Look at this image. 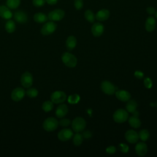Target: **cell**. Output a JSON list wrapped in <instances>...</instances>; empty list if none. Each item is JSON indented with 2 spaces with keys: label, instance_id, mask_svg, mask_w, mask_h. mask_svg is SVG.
<instances>
[{
  "label": "cell",
  "instance_id": "9",
  "mask_svg": "<svg viewBox=\"0 0 157 157\" xmlns=\"http://www.w3.org/2000/svg\"><path fill=\"white\" fill-rule=\"evenodd\" d=\"M65 15V12L61 9H55L50 11L48 14V18L50 21H58L61 20Z\"/></svg>",
  "mask_w": 157,
  "mask_h": 157
},
{
  "label": "cell",
  "instance_id": "5",
  "mask_svg": "<svg viewBox=\"0 0 157 157\" xmlns=\"http://www.w3.org/2000/svg\"><path fill=\"white\" fill-rule=\"evenodd\" d=\"M57 25L53 21L45 23L40 29V33L44 36H48L53 34L56 29Z\"/></svg>",
  "mask_w": 157,
  "mask_h": 157
},
{
  "label": "cell",
  "instance_id": "28",
  "mask_svg": "<svg viewBox=\"0 0 157 157\" xmlns=\"http://www.w3.org/2000/svg\"><path fill=\"white\" fill-rule=\"evenodd\" d=\"M139 139L142 141H147L150 137V132L147 129H143L138 133Z\"/></svg>",
  "mask_w": 157,
  "mask_h": 157
},
{
  "label": "cell",
  "instance_id": "23",
  "mask_svg": "<svg viewBox=\"0 0 157 157\" xmlns=\"http://www.w3.org/2000/svg\"><path fill=\"white\" fill-rule=\"evenodd\" d=\"M33 19L36 23H43L46 22L48 18V16H47L46 14L42 12H37L34 15Z\"/></svg>",
  "mask_w": 157,
  "mask_h": 157
},
{
  "label": "cell",
  "instance_id": "32",
  "mask_svg": "<svg viewBox=\"0 0 157 157\" xmlns=\"http://www.w3.org/2000/svg\"><path fill=\"white\" fill-rule=\"evenodd\" d=\"M80 101V96L77 94H74L70 95L67 98V101L69 104H77Z\"/></svg>",
  "mask_w": 157,
  "mask_h": 157
},
{
  "label": "cell",
  "instance_id": "35",
  "mask_svg": "<svg viewBox=\"0 0 157 157\" xmlns=\"http://www.w3.org/2000/svg\"><path fill=\"white\" fill-rule=\"evenodd\" d=\"M83 0H74V7L77 10H80L83 8Z\"/></svg>",
  "mask_w": 157,
  "mask_h": 157
},
{
  "label": "cell",
  "instance_id": "37",
  "mask_svg": "<svg viewBox=\"0 0 157 157\" xmlns=\"http://www.w3.org/2000/svg\"><path fill=\"white\" fill-rule=\"evenodd\" d=\"M144 86L147 88H151L152 86V81L150 78L149 77H146L144 80Z\"/></svg>",
  "mask_w": 157,
  "mask_h": 157
},
{
  "label": "cell",
  "instance_id": "14",
  "mask_svg": "<svg viewBox=\"0 0 157 157\" xmlns=\"http://www.w3.org/2000/svg\"><path fill=\"white\" fill-rule=\"evenodd\" d=\"M14 20L18 23L23 24L28 21V15L23 10H17L13 14Z\"/></svg>",
  "mask_w": 157,
  "mask_h": 157
},
{
  "label": "cell",
  "instance_id": "11",
  "mask_svg": "<svg viewBox=\"0 0 157 157\" xmlns=\"http://www.w3.org/2000/svg\"><path fill=\"white\" fill-rule=\"evenodd\" d=\"M58 138L61 141H67L73 136V132L69 128H64L58 133Z\"/></svg>",
  "mask_w": 157,
  "mask_h": 157
},
{
  "label": "cell",
  "instance_id": "18",
  "mask_svg": "<svg viewBox=\"0 0 157 157\" xmlns=\"http://www.w3.org/2000/svg\"><path fill=\"white\" fill-rule=\"evenodd\" d=\"M115 96L117 98L123 102H127L131 99V94L126 90H118L115 91Z\"/></svg>",
  "mask_w": 157,
  "mask_h": 157
},
{
  "label": "cell",
  "instance_id": "7",
  "mask_svg": "<svg viewBox=\"0 0 157 157\" xmlns=\"http://www.w3.org/2000/svg\"><path fill=\"white\" fill-rule=\"evenodd\" d=\"M101 89L102 92L107 95H112L116 91V87L109 81L104 80L101 84Z\"/></svg>",
  "mask_w": 157,
  "mask_h": 157
},
{
  "label": "cell",
  "instance_id": "34",
  "mask_svg": "<svg viewBox=\"0 0 157 157\" xmlns=\"http://www.w3.org/2000/svg\"><path fill=\"white\" fill-rule=\"evenodd\" d=\"M32 2L33 6H34L35 7H40L43 6L45 4L46 1L45 0H33Z\"/></svg>",
  "mask_w": 157,
  "mask_h": 157
},
{
  "label": "cell",
  "instance_id": "24",
  "mask_svg": "<svg viewBox=\"0 0 157 157\" xmlns=\"http://www.w3.org/2000/svg\"><path fill=\"white\" fill-rule=\"evenodd\" d=\"M137 107V104L136 101L133 99H129L127 101V103L126 104V109L128 111V112L132 113L134 112Z\"/></svg>",
  "mask_w": 157,
  "mask_h": 157
},
{
  "label": "cell",
  "instance_id": "19",
  "mask_svg": "<svg viewBox=\"0 0 157 157\" xmlns=\"http://www.w3.org/2000/svg\"><path fill=\"white\" fill-rule=\"evenodd\" d=\"M110 16V12L109 10L102 9L99 10L95 15L96 19L99 21H103L107 20Z\"/></svg>",
  "mask_w": 157,
  "mask_h": 157
},
{
  "label": "cell",
  "instance_id": "25",
  "mask_svg": "<svg viewBox=\"0 0 157 157\" xmlns=\"http://www.w3.org/2000/svg\"><path fill=\"white\" fill-rule=\"evenodd\" d=\"M16 25L15 22L12 20H8L5 24V29L8 33H12L15 31Z\"/></svg>",
  "mask_w": 157,
  "mask_h": 157
},
{
  "label": "cell",
  "instance_id": "43",
  "mask_svg": "<svg viewBox=\"0 0 157 157\" xmlns=\"http://www.w3.org/2000/svg\"><path fill=\"white\" fill-rule=\"evenodd\" d=\"M155 17L157 18V11H156V12H155Z\"/></svg>",
  "mask_w": 157,
  "mask_h": 157
},
{
  "label": "cell",
  "instance_id": "41",
  "mask_svg": "<svg viewBox=\"0 0 157 157\" xmlns=\"http://www.w3.org/2000/svg\"><path fill=\"white\" fill-rule=\"evenodd\" d=\"M134 76L137 77L138 79H141L144 77V74L139 71H137L134 72Z\"/></svg>",
  "mask_w": 157,
  "mask_h": 157
},
{
  "label": "cell",
  "instance_id": "2",
  "mask_svg": "<svg viewBox=\"0 0 157 157\" xmlns=\"http://www.w3.org/2000/svg\"><path fill=\"white\" fill-rule=\"evenodd\" d=\"M59 122L54 117H48L43 122L42 127L47 132H52L56 130L58 126Z\"/></svg>",
  "mask_w": 157,
  "mask_h": 157
},
{
  "label": "cell",
  "instance_id": "38",
  "mask_svg": "<svg viewBox=\"0 0 157 157\" xmlns=\"http://www.w3.org/2000/svg\"><path fill=\"white\" fill-rule=\"evenodd\" d=\"M105 151L108 154H113L116 151V148L114 146H109L105 149Z\"/></svg>",
  "mask_w": 157,
  "mask_h": 157
},
{
  "label": "cell",
  "instance_id": "33",
  "mask_svg": "<svg viewBox=\"0 0 157 157\" xmlns=\"http://www.w3.org/2000/svg\"><path fill=\"white\" fill-rule=\"evenodd\" d=\"M58 122H59V124L63 127H67L71 123L70 120L67 118H61V120Z\"/></svg>",
  "mask_w": 157,
  "mask_h": 157
},
{
  "label": "cell",
  "instance_id": "8",
  "mask_svg": "<svg viewBox=\"0 0 157 157\" xmlns=\"http://www.w3.org/2000/svg\"><path fill=\"white\" fill-rule=\"evenodd\" d=\"M20 82L24 88H28L31 87L33 83V75L29 72H25L21 76Z\"/></svg>",
  "mask_w": 157,
  "mask_h": 157
},
{
  "label": "cell",
  "instance_id": "10",
  "mask_svg": "<svg viewBox=\"0 0 157 157\" xmlns=\"http://www.w3.org/2000/svg\"><path fill=\"white\" fill-rule=\"evenodd\" d=\"M26 94V91L21 87H17L13 89L11 93V99L15 102L22 100Z\"/></svg>",
  "mask_w": 157,
  "mask_h": 157
},
{
  "label": "cell",
  "instance_id": "22",
  "mask_svg": "<svg viewBox=\"0 0 157 157\" xmlns=\"http://www.w3.org/2000/svg\"><path fill=\"white\" fill-rule=\"evenodd\" d=\"M77 45V39L74 36H69L66 40V47L67 50L71 51L75 48Z\"/></svg>",
  "mask_w": 157,
  "mask_h": 157
},
{
  "label": "cell",
  "instance_id": "13",
  "mask_svg": "<svg viewBox=\"0 0 157 157\" xmlns=\"http://www.w3.org/2000/svg\"><path fill=\"white\" fill-rule=\"evenodd\" d=\"M133 115L128 118V123L129 125L134 128H139L141 125V121L140 119L138 118L139 112L136 110L132 113Z\"/></svg>",
  "mask_w": 157,
  "mask_h": 157
},
{
  "label": "cell",
  "instance_id": "26",
  "mask_svg": "<svg viewBox=\"0 0 157 157\" xmlns=\"http://www.w3.org/2000/svg\"><path fill=\"white\" fill-rule=\"evenodd\" d=\"M54 107L53 102L52 101H45L43 102L42 105V109L45 112H48L53 110Z\"/></svg>",
  "mask_w": 157,
  "mask_h": 157
},
{
  "label": "cell",
  "instance_id": "21",
  "mask_svg": "<svg viewBox=\"0 0 157 157\" xmlns=\"http://www.w3.org/2000/svg\"><path fill=\"white\" fill-rule=\"evenodd\" d=\"M145 27V29L147 30V31H148V32L153 31L156 27L155 18L152 16L148 17L146 20Z\"/></svg>",
  "mask_w": 157,
  "mask_h": 157
},
{
  "label": "cell",
  "instance_id": "15",
  "mask_svg": "<svg viewBox=\"0 0 157 157\" xmlns=\"http://www.w3.org/2000/svg\"><path fill=\"white\" fill-rule=\"evenodd\" d=\"M91 30L93 35L94 37H99L104 31V26L101 23L97 22L93 25Z\"/></svg>",
  "mask_w": 157,
  "mask_h": 157
},
{
  "label": "cell",
  "instance_id": "6",
  "mask_svg": "<svg viewBox=\"0 0 157 157\" xmlns=\"http://www.w3.org/2000/svg\"><path fill=\"white\" fill-rule=\"evenodd\" d=\"M67 98L66 94L62 91H56L52 93L50 96L51 101L55 104L63 103Z\"/></svg>",
  "mask_w": 157,
  "mask_h": 157
},
{
  "label": "cell",
  "instance_id": "3",
  "mask_svg": "<svg viewBox=\"0 0 157 157\" xmlns=\"http://www.w3.org/2000/svg\"><path fill=\"white\" fill-rule=\"evenodd\" d=\"M129 118V114L127 110L119 109H117L113 114V119L117 123H123Z\"/></svg>",
  "mask_w": 157,
  "mask_h": 157
},
{
  "label": "cell",
  "instance_id": "20",
  "mask_svg": "<svg viewBox=\"0 0 157 157\" xmlns=\"http://www.w3.org/2000/svg\"><path fill=\"white\" fill-rule=\"evenodd\" d=\"M12 13L10 9L6 6H0V17L6 20H9L12 17Z\"/></svg>",
  "mask_w": 157,
  "mask_h": 157
},
{
  "label": "cell",
  "instance_id": "1",
  "mask_svg": "<svg viewBox=\"0 0 157 157\" xmlns=\"http://www.w3.org/2000/svg\"><path fill=\"white\" fill-rule=\"evenodd\" d=\"M61 59L64 65L68 67H74L77 64V58L69 52L63 53L61 56Z\"/></svg>",
  "mask_w": 157,
  "mask_h": 157
},
{
  "label": "cell",
  "instance_id": "17",
  "mask_svg": "<svg viewBox=\"0 0 157 157\" xmlns=\"http://www.w3.org/2000/svg\"><path fill=\"white\" fill-rule=\"evenodd\" d=\"M68 112L67 105L65 104H61L59 105L55 111V115L57 118H64Z\"/></svg>",
  "mask_w": 157,
  "mask_h": 157
},
{
  "label": "cell",
  "instance_id": "29",
  "mask_svg": "<svg viewBox=\"0 0 157 157\" xmlns=\"http://www.w3.org/2000/svg\"><path fill=\"white\" fill-rule=\"evenodd\" d=\"M6 4L10 9H15L20 6V0H7Z\"/></svg>",
  "mask_w": 157,
  "mask_h": 157
},
{
  "label": "cell",
  "instance_id": "40",
  "mask_svg": "<svg viewBox=\"0 0 157 157\" xmlns=\"http://www.w3.org/2000/svg\"><path fill=\"white\" fill-rule=\"evenodd\" d=\"M146 11L147 12L150 14V15H153L156 12V10L153 7H151V6H150V7H148L146 9Z\"/></svg>",
  "mask_w": 157,
  "mask_h": 157
},
{
  "label": "cell",
  "instance_id": "36",
  "mask_svg": "<svg viewBox=\"0 0 157 157\" xmlns=\"http://www.w3.org/2000/svg\"><path fill=\"white\" fill-rule=\"evenodd\" d=\"M119 150L123 153H126L129 151V147L125 144H120L118 145Z\"/></svg>",
  "mask_w": 157,
  "mask_h": 157
},
{
  "label": "cell",
  "instance_id": "12",
  "mask_svg": "<svg viewBox=\"0 0 157 157\" xmlns=\"http://www.w3.org/2000/svg\"><path fill=\"white\" fill-rule=\"evenodd\" d=\"M124 138L129 143L132 144L137 143L139 139L138 134L133 129L127 131L124 134Z\"/></svg>",
  "mask_w": 157,
  "mask_h": 157
},
{
  "label": "cell",
  "instance_id": "30",
  "mask_svg": "<svg viewBox=\"0 0 157 157\" xmlns=\"http://www.w3.org/2000/svg\"><path fill=\"white\" fill-rule=\"evenodd\" d=\"M83 137L82 134L77 132L73 137V144L76 146H79L82 144Z\"/></svg>",
  "mask_w": 157,
  "mask_h": 157
},
{
  "label": "cell",
  "instance_id": "27",
  "mask_svg": "<svg viewBox=\"0 0 157 157\" xmlns=\"http://www.w3.org/2000/svg\"><path fill=\"white\" fill-rule=\"evenodd\" d=\"M84 17L85 19L90 23H94L96 19L95 15L91 10H86L85 12Z\"/></svg>",
  "mask_w": 157,
  "mask_h": 157
},
{
  "label": "cell",
  "instance_id": "4",
  "mask_svg": "<svg viewBox=\"0 0 157 157\" xmlns=\"http://www.w3.org/2000/svg\"><path fill=\"white\" fill-rule=\"evenodd\" d=\"M86 123L85 120L80 117H77L75 118L72 123V129L75 132H79L82 131L86 127Z\"/></svg>",
  "mask_w": 157,
  "mask_h": 157
},
{
  "label": "cell",
  "instance_id": "42",
  "mask_svg": "<svg viewBox=\"0 0 157 157\" xmlns=\"http://www.w3.org/2000/svg\"><path fill=\"white\" fill-rule=\"evenodd\" d=\"M58 0H45L46 2L49 5H54L57 3Z\"/></svg>",
  "mask_w": 157,
  "mask_h": 157
},
{
  "label": "cell",
  "instance_id": "16",
  "mask_svg": "<svg viewBox=\"0 0 157 157\" xmlns=\"http://www.w3.org/2000/svg\"><path fill=\"white\" fill-rule=\"evenodd\" d=\"M147 145L144 142H138L135 147V151L136 154L139 156H144L147 153Z\"/></svg>",
  "mask_w": 157,
  "mask_h": 157
},
{
  "label": "cell",
  "instance_id": "31",
  "mask_svg": "<svg viewBox=\"0 0 157 157\" xmlns=\"http://www.w3.org/2000/svg\"><path fill=\"white\" fill-rule=\"evenodd\" d=\"M39 91L36 88H28L26 91V94L30 98H34L38 95Z\"/></svg>",
  "mask_w": 157,
  "mask_h": 157
},
{
  "label": "cell",
  "instance_id": "39",
  "mask_svg": "<svg viewBox=\"0 0 157 157\" xmlns=\"http://www.w3.org/2000/svg\"><path fill=\"white\" fill-rule=\"evenodd\" d=\"M82 134L83 139H88L91 138L92 136L91 132L90 131H85L83 132V133Z\"/></svg>",
  "mask_w": 157,
  "mask_h": 157
}]
</instances>
